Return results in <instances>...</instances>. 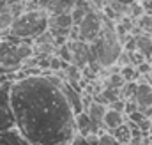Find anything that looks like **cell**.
Wrapping results in <instances>:
<instances>
[{"mask_svg":"<svg viewBox=\"0 0 152 145\" xmlns=\"http://www.w3.org/2000/svg\"><path fill=\"white\" fill-rule=\"evenodd\" d=\"M71 145H92L83 135H80V133H76L75 135V138L71 140Z\"/></svg>","mask_w":152,"mask_h":145,"instance_id":"22","label":"cell"},{"mask_svg":"<svg viewBox=\"0 0 152 145\" xmlns=\"http://www.w3.org/2000/svg\"><path fill=\"white\" fill-rule=\"evenodd\" d=\"M138 105V110L145 111L149 117L152 113V85L149 81H138V87H136V92H134V97H133Z\"/></svg>","mask_w":152,"mask_h":145,"instance_id":"7","label":"cell"},{"mask_svg":"<svg viewBox=\"0 0 152 145\" xmlns=\"http://www.w3.org/2000/svg\"><path fill=\"white\" fill-rule=\"evenodd\" d=\"M134 44H136V51H140L149 62H151L152 57V36H147V34H136L134 36Z\"/></svg>","mask_w":152,"mask_h":145,"instance_id":"14","label":"cell"},{"mask_svg":"<svg viewBox=\"0 0 152 145\" xmlns=\"http://www.w3.org/2000/svg\"><path fill=\"white\" fill-rule=\"evenodd\" d=\"M7 9V0H0V11Z\"/></svg>","mask_w":152,"mask_h":145,"instance_id":"26","label":"cell"},{"mask_svg":"<svg viewBox=\"0 0 152 145\" xmlns=\"http://www.w3.org/2000/svg\"><path fill=\"white\" fill-rule=\"evenodd\" d=\"M115 2H118V4H124V5H131V4H134L136 0H115Z\"/></svg>","mask_w":152,"mask_h":145,"instance_id":"24","label":"cell"},{"mask_svg":"<svg viewBox=\"0 0 152 145\" xmlns=\"http://www.w3.org/2000/svg\"><path fill=\"white\" fill-rule=\"evenodd\" d=\"M94 5L90 2H83V0H75V7L71 11V16H73V23L75 25H80V21L85 18V14L88 11H92Z\"/></svg>","mask_w":152,"mask_h":145,"instance_id":"15","label":"cell"},{"mask_svg":"<svg viewBox=\"0 0 152 145\" xmlns=\"http://www.w3.org/2000/svg\"><path fill=\"white\" fill-rule=\"evenodd\" d=\"M124 122H127V115H126V113H122V111H118V110H113V108L106 110V113H104V120H103L106 131H113L115 127L122 126Z\"/></svg>","mask_w":152,"mask_h":145,"instance_id":"11","label":"cell"},{"mask_svg":"<svg viewBox=\"0 0 152 145\" xmlns=\"http://www.w3.org/2000/svg\"><path fill=\"white\" fill-rule=\"evenodd\" d=\"M11 85L12 83L0 85V133L16 127V119L11 105Z\"/></svg>","mask_w":152,"mask_h":145,"instance_id":"5","label":"cell"},{"mask_svg":"<svg viewBox=\"0 0 152 145\" xmlns=\"http://www.w3.org/2000/svg\"><path fill=\"white\" fill-rule=\"evenodd\" d=\"M0 145H32V144L27 140V136L18 127H12V129H7V131L0 133Z\"/></svg>","mask_w":152,"mask_h":145,"instance_id":"10","label":"cell"},{"mask_svg":"<svg viewBox=\"0 0 152 145\" xmlns=\"http://www.w3.org/2000/svg\"><path fill=\"white\" fill-rule=\"evenodd\" d=\"M110 133H113V136L122 145H127L131 140H133V133H131V126H129V122H124L122 126L115 127L113 131H110Z\"/></svg>","mask_w":152,"mask_h":145,"instance_id":"16","label":"cell"},{"mask_svg":"<svg viewBox=\"0 0 152 145\" xmlns=\"http://www.w3.org/2000/svg\"><path fill=\"white\" fill-rule=\"evenodd\" d=\"M37 5L48 14H60L71 12L75 7V0H37Z\"/></svg>","mask_w":152,"mask_h":145,"instance_id":"9","label":"cell"},{"mask_svg":"<svg viewBox=\"0 0 152 145\" xmlns=\"http://www.w3.org/2000/svg\"><path fill=\"white\" fill-rule=\"evenodd\" d=\"M58 74L27 76L11 85L16 127L32 145H71L75 111L66 99Z\"/></svg>","mask_w":152,"mask_h":145,"instance_id":"1","label":"cell"},{"mask_svg":"<svg viewBox=\"0 0 152 145\" xmlns=\"http://www.w3.org/2000/svg\"><path fill=\"white\" fill-rule=\"evenodd\" d=\"M120 74H122V78H124L126 81H138V80L142 78L140 72H138V69H136L133 64L122 66V67H120Z\"/></svg>","mask_w":152,"mask_h":145,"instance_id":"19","label":"cell"},{"mask_svg":"<svg viewBox=\"0 0 152 145\" xmlns=\"http://www.w3.org/2000/svg\"><path fill=\"white\" fill-rule=\"evenodd\" d=\"M48 16L50 14L42 9L25 11L23 14L14 18L12 27L5 36H11L20 41H34L37 36L48 30Z\"/></svg>","mask_w":152,"mask_h":145,"instance_id":"3","label":"cell"},{"mask_svg":"<svg viewBox=\"0 0 152 145\" xmlns=\"http://www.w3.org/2000/svg\"><path fill=\"white\" fill-rule=\"evenodd\" d=\"M78 27V36L81 41L85 42H94L99 34L103 32V27H104V16H103V11L99 9H92L85 14V18L80 21Z\"/></svg>","mask_w":152,"mask_h":145,"instance_id":"4","label":"cell"},{"mask_svg":"<svg viewBox=\"0 0 152 145\" xmlns=\"http://www.w3.org/2000/svg\"><path fill=\"white\" fill-rule=\"evenodd\" d=\"M83 2H90V4H92V2H94V0H83Z\"/></svg>","mask_w":152,"mask_h":145,"instance_id":"28","label":"cell"},{"mask_svg":"<svg viewBox=\"0 0 152 145\" xmlns=\"http://www.w3.org/2000/svg\"><path fill=\"white\" fill-rule=\"evenodd\" d=\"M99 145H122V144L113 136V133L104 129V131L99 133Z\"/></svg>","mask_w":152,"mask_h":145,"instance_id":"21","label":"cell"},{"mask_svg":"<svg viewBox=\"0 0 152 145\" xmlns=\"http://www.w3.org/2000/svg\"><path fill=\"white\" fill-rule=\"evenodd\" d=\"M136 29L142 32V34H147V36H152V14H142L136 21Z\"/></svg>","mask_w":152,"mask_h":145,"instance_id":"18","label":"cell"},{"mask_svg":"<svg viewBox=\"0 0 152 145\" xmlns=\"http://www.w3.org/2000/svg\"><path fill=\"white\" fill-rule=\"evenodd\" d=\"M12 21H14V16L11 14L9 9L0 11V37H4L5 34H9V30H11V27H12Z\"/></svg>","mask_w":152,"mask_h":145,"instance_id":"17","label":"cell"},{"mask_svg":"<svg viewBox=\"0 0 152 145\" xmlns=\"http://www.w3.org/2000/svg\"><path fill=\"white\" fill-rule=\"evenodd\" d=\"M142 5H143V9H145L147 14H152V0H145V2H142Z\"/></svg>","mask_w":152,"mask_h":145,"instance_id":"23","label":"cell"},{"mask_svg":"<svg viewBox=\"0 0 152 145\" xmlns=\"http://www.w3.org/2000/svg\"><path fill=\"white\" fill-rule=\"evenodd\" d=\"M136 87H138V81H126L120 87V99H124V101L133 99L134 92H136Z\"/></svg>","mask_w":152,"mask_h":145,"instance_id":"20","label":"cell"},{"mask_svg":"<svg viewBox=\"0 0 152 145\" xmlns=\"http://www.w3.org/2000/svg\"><path fill=\"white\" fill-rule=\"evenodd\" d=\"M73 16L71 12H60V14H50L48 16V29H73Z\"/></svg>","mask_w":152,"mask_h":145,"instance_id":"13","label":"cell"},{"mask_svg":"<svg viewBox=\"0 0 152 145\" xmlns=\"http://www.w3.org/2000/svg\"><path fill=\"white\" fill-rule=\"evenodd\" d=\"M75 124H76V133H80V135H83V136H88V135L104 131V127H101L99 124H96V122L88 117V113H87L85 110L75 115Z\"/></svg>","mask_w":152,"mask_h":145,"instance_id":"8","label":"cell"},{"mask_svg":"<svg viewBox=\"0 0 152 145\" xmlns=\"http://www.w3.org/2000/svg\"><path fill=\"white\" fill-rule=\"evenodd\" d=\"M20 2H23V0H7V7H11L14 4H20Z\"/></svg>","mask_w":152,"mask_h":145,"instance_id":"25","label":"cell"},{"mask_svg":"<svg viewBox=\"0 0 152 145\" xmlns=\"http://www.w3.org/2000/svg\"><path fill=\"white\" fill-rule=\"evenodd\" d=\"M122 50H124V46L115 32V25L110 21V18L104 16L103 32L99 34V37L94 42H90V51H92L94 62L99 64L103 69H108L117 64Z\"/></svg>","mask_w":152,"mask_h":145,"instance_id":"2","label":"cell"},{"mask_svg":"<svg viewBox=\"0 0 152 145\" xmlns=\"http://www.w3.org/2000/svg\"><path fill=\"white\" fill-rule=\"evenodd\" d=\"M147 145H152V138H151V136H149V144H147Z\"/></svg>","mask_w":152,"mask_h":145,"instance_id":"27","label":"cell"},{"mask_svg":"<svg viewBox=\"0 0 152 145\" xmlns=\"http://www.w3.org/2000/svg\"><path fill=\"white\" fill-rule=\"evenodd\" d=\"M106 110L108 106L104 105V103H101V101H92V103H88V106L85 108V111L88 113V117L96 122V124H99L101 127H104V124H103V120H104V113H106ZM106 129V127H104Z\"/></svg>","mask_w":152,"mask_h":145,"instance_id":"12","label":"cell"},{"mask_svg":"<svg viewBox=\"0 0 152 145\" xmlns=\"http://www.w3.org/2000/svg\"><path fill=\"white\" fill-rule=\"evenodd\" d=\"M69 46H71V55H73L71 64L78 66L80 69H85L88 64L94 62L92 51H90V42H85L81 39H76V41H69Z\"/></svg>","mask_w":152,"mask_h":145,"instance_id":"6","label":"cell"},{"mask_svg":"<svg viewBox=\"0 0 152 145\" xmlns=\"http://www.w3.org/2000/svg\"><path fill=\"white\" fill-rule=\"evenodd\" d=\"M151 120H152V113H151Z\"/></svg>","mask_w":152,"mask_h":145,"instance_id":"30","label":"cell"},{"mask_svg":"<svg viewBox=\"0 0 152 145\" xmlns=\"http://www.w3.org/2000/svg\"><path fill=\"white\" fill-rule=\"evenodd\" d=\"M151 64H152V57H151Z\"/></svg>","mask_w":152,"mask_h":145,"instance_id":"29","label":"cell"}]
</instances>
